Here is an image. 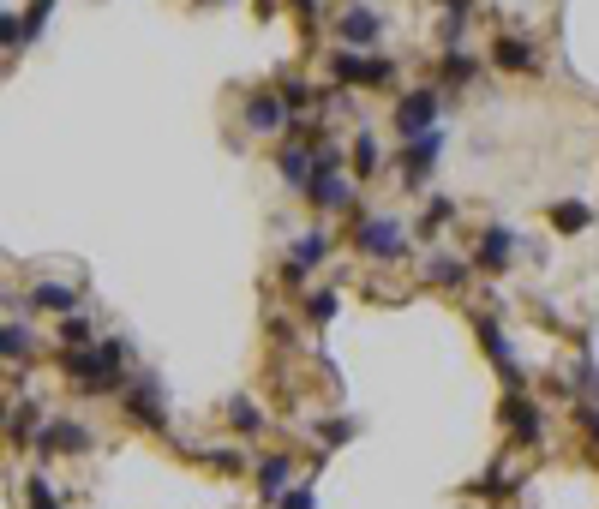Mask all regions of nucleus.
Wrapping results in <instances>:
<instances>
[{"mask_svg": "<svg viewBox=\"0 0 599 509\" xmlns=\"http://www.w3.org/2000/svg\"><path fill=\"white\" fill-rule=\"evenodd\" d=\"M438 108H444V90H408V96L396 102V132H402V138L432 132V126H438Z\"/></svg>", "mask_w": 599, "mask_h": 509, "instance_id": "f257e3e1", "label": "nucleus"}, {"mask_svg": "<svg viewBox=\"0 0 599 509\" xmlns=\"http://www.w3.org/2000/svg\"><path fill=\"white\" fill-rule=\"evenodd\" d=\"M120 408H126L132 420H144L150 432H168V408H162V384H156V378L126 384V390H120Z\"/></svg>", "mask_w": 599, "mask_h": 509, "instance_id": "f03ea898", "label": "nucleus"}, {"mask_svg": "<svg viewBox=\"0 0 599 509\" xmlns=\"http://www.w3.org/2000/svg\"><path fill=\"white\" fill-rule=\"evenodd\" d=\"M354 240H360L366 258H402V252H408V234H402L396 222H384V216H360Z\"/></svg>", "mask_w": 599, "mask_h": 509, "instance_id": "7ed1b4c3", "label": "nucleus"}, {"mask_svg": "<svg viewBox=\"0 0 599 509\" xmlns=\"http://www.w3.org/2000/svg\"><path fill=\"white\" fill-rule=\"evenodd\" d=\"M438 156H444V132H438V126H432V132H420V138H408V144H402V180H408V186H420V180L438 168Z\"/></svg>", "mask_w": 599, "mask_h": 509, "instance_id": "20e7f679", "label": "nucleus"}, {"mask_svg": "<svg viewBox=\"0 0 599 509\" xmlns=\"http://www.w3.org/2000/svg\"><path fill=\"white\" fill-rule=\"evenodd\" d=\"M96 438H90V426L84 420H48L42 426V438H36V450L42 456H84Z\"/></svg>", "mask_w": 599, "mask_h": 509, "instance_id": "39448f33", "label": "nucleus"}, {"mask_svg": "<svg viewBox=\"0 0 599 509\" xmlns=\"http://www.w3.org/2000/svg\"><path fill=\"white\" fill-rule=\"evenodd\" d=\"M504 420H510L516 444H540V438H546V420H540V408H534L528 396H510V402H504Z\"/></svg>", "mask_w": 599, "mask_h": 509, "instance_id": "423d86ee", "label": "nucleus"}, {"mask_svg": "<svg viewBox=\"0 0 599 509\" xmlns=\"http://www.w3.org/2000/svg\"><path fill=\"white\" fill-rule=\"evenodd\" d=\"M330 66L342 84H384L390 78V60H366V54H336Z\"/></svg>", "mask_w": 599, "mask_h": 509, "instance_id": "0eeeda50", "label": "nucleus"}, {"mask_svg": "<svg viewBox=\"0 0 599 509\" xmlns=\"http://www.w3.org/2000/svg\"><path fill=\"white\" fill-rule=\"evenodd\" d=\"M288 120V102L276 96V90H258V96H246V126L252 132H276Z\"/></svg>", "mask_w": 599, "mask_h": 509, "instance_id": "6e6552de", "label": "nucleus"}, {"mask_svg": "<svg viewBox=\"0 0 599 509\" xmlns=\"http://www.w3.org/2000/svg\"><path fill=\"white\" fill-rule=\"evenodd\" d=\"M510 258H516V234H510V228H498V222H492V228H486V234H480V258H474V264H480V270H492V276H498V270H504V264H510Z\"/></svg>", "mask_w": 599, "mask_h": 509, "instance_id": "1a4fd4ad", "label": "nucleus"}, {"mask_svg": "<svg viewBox=\"0 0 599 509\" xmlns=\"http://www.w3.org/2000/svg\"><path fill=\"white\" fill-rule=\"evenodd\" d=\"M30 306H42V312H54V318H72V312H78V288H72V282H36V288H30Z\"/></svg>", "mask_w": 599, "mask_h": 509, "instance_id": "9d476101", "label": "nucleus"}, {"mask_svg": "<svg viewBox=\"0 0 599 509\" xmlns=\"http://www.w3.org/2000/svg\"><path fill=\"white\" fill-rule=\"evenodd\" d=\"M288 474H294L288 456H264V462H258V492H264V504H282V498H288Z\"/></svg>", "mask_w": 599, "mask_h": 509, "instance_id": "9b49d317", "label": "nucleus"}, {"mask_svg": "<svg viewBox=\"0 0 599 509\" xmlns=\"http://www.w3.org/2000/svg\"><path fill=\"white\" fill-rule=\"evenodd\" d=\"M276 162H282V180H288V186H300V192L312 186V144H282Z\"/></svg>", "mask_w": 599, "mask_h": 509, "instance_id": "f8f14e48", "label": "nucleus"}, {"mask_svg": "<svg viewBox=\"0 0 599 509\" xmlns=\"http://www.w3.org/2000/svg\"><path fill=\"white\" fill-rule=\"evenodd\" d=\"M492 66H510V72H534V48L522 36H498L492 42Z\"/></svg>", "mask_w": 599, "mask_h": 509, "instance_id": "ddd939ff", "label": "nucleus"}, {"mask_svg": "<svg viewBox=\"0 0 599 509\" xmlns=\"http://www.w3.org/2000/svg\"><path fill=\"white\" fill-rule=\"evenodd\" d=\"M306 198H312L318 210H342V204H348V180H342V174H312Z\"/></svg>", "mask_w": 599, "mask_h": 509, "instance_id": "4468645a", "label": "nucleus"}, {"mask_svg": "<svg viewBox=\"0 0 599 509\" xmlns=\"http://www.w3.org/2000/svg\"><path fill=\"white\" fill-rule=\"evenodd\" d=\"M378 36V12L372 6H348L342 12V42H372Z\"/></svg>", "mask_w": 599, "mask_h": 509, "instance_id": "2eb2a0df", "label": "nucleus"}, {"mask_svg": "<svg viewBox=\"0 0 599 509\" xmlns=\"http://www.w3.org/2000/svg\"><path fill=\"white\" fill-rule=\"evenodd\" d=\"M78 348H96V330H90V318H60V354H78Z\"/></svg>", "mask_w": 599, "mask_h": 509, "instance_id": "dca6fc26", "label": "nucleus"}, {"mask_svg": "<svg viewBox=\"0 0 599 509\" xmlns=\"http://www.w3.org/2000/svg\"><path fill=\"white\" fill-rule=\"evenodd\" d=\"M36 426H42V414H36V402H24V408H12V420H6V438H12V444H36V438H42Z\"/></svg>", "mask_w": 599, "mask_h": 509, "instance_id": "f3484780", "label": "nucleus"}, {"mask_svg": "<svg viewBox=\"0 0 599 509\" xmlns=\"http://www.w3.org/2000/svg\"><path fill=\"white\" fill-rule=\"evenodd\" d=\"M324 258H330V234H324V228H312V234H300V240H294V264H306V270H312V264H324Z\"/></svg>", "mask_w": 599, "mask_h": 509, "instance_id": "a211bd4d", "label": "nucleus"}, {"mask_svg": "<svg viewBox=\"0 0 599 509\" xmlns=\"http://www.w3.org/2000/svg\"><path fill=\"white\" fill-rule=\"evenodd\" d=\"M426 276H432L438 288H462V282H468V264H462V258H450V252H438V258L426 264Z\"/></svg>", "mask_w": 599, "mask_h": 509, "instance_id": "6ab92c4d", "label": "nucleus"}, {"mask_svg": "<svg viewBox=\"0 0 599 509\" xmlns=\"http://www.w3.org/2000/svg\"><path fill=\"white\" fill-rule=\"evenodd\" d=\"M228 426H234L240 438H258V426H264V414H258V402H246V396H234V402H228Z\"/></svg>", "mask_w": 599, "mask_h": 509, "instance_id": "aec40b11", "label": "nucleus"}, {"mask_svg": "<svg viewBox=\"0 0 599 509\" xmlns=\"http://www.w3.org/2000/svg\"><path fill=\"white\" fill-rule=\"evenodd\" d=\"M0 354H6V360H30V330H24L18 318L0 330Z\"/></svg>", "mask_w": 599, "mask_h": 509, "instance_id": "412c9836", "label": "nucleus"}, {"mask_svg": "<svg viewBox=\"0 0 599 509\" xmlns=\"http://www.w3.org/2000/svg\"><path fill=\"white\" fill-rule=\"evenodd\" d=\"M348 168H354V174H372V168H378V138H366V132H360V138H354V150H348Z\"/></svg>", "mask_w": 599, "mask_h": 509, "instance_id": "4be33fe9", "label": "nucleus"}, {"mask_svg": "<svg viewBox=\"0 0 599 509\" xmlns=\"http://www.w3.org/2000/svg\"><path fill=\"white\" fill-rule=\"evenodd\" d=\"M552 222H558L564 234H582L594 216H588V204H558V210H552Z\"/></svg>", "mask_w": 599, "mask_h": 509, "instance_id": "5701e85b", "label": "nucleus"}, {"mask_svg": "<svg viewBox=\"0 0 599 509\" xmlns=\"http://www.w3.org/2000/svg\"><path fill=\"white\" fill-rule=\"evenodd\" d=\"M24 504H30V509H60V504H54V492H48V480H42V474H30V480H24Z\"/></svg>", "mask_w": 599, "mask_h": 509, "instance_id": "b1692460", "label": "nucleus"}, {"mask_svg": "<svg viewBox=\"0 0 599 509\" xmlns=\"http://www.w3.org/2000/svg\"><path fill=\"white\" fill-rule=\"evenodd\" d=\"M312 174H342V150L336 144H312Z\"/></svg>", "mask_w": 599, "mask_h": 509, "instance_id": "393cba45", "label": "nucleus"}, {"mask_svg": "<svg viewBox=\"0 0 599 509\" xmlns=\"http://www.w3.org/2000/svg\"><path fill=\"white\" fill-rule=\"evenodd\" d=\"M318 438H324V450H342V444L354 438V420H324V426H318Z\"/></svg>", "mask_w": 599, "mask_h": 509, "instance_id": "a878e982", "label": "nucleus"}, {"mask_svg": "<svg viewBox=\"0 0 599 509\" xmlns=\"http://www.w3.org/2000/svg\"><path fill=\"white\" fill-rule=\"evenodd\" d=\"M474 72H480V66H474L468 54H444V78H450V84H468Z\"/></svg>", "mask_w": 599, "mask_h": 509, "instance_id": "bb28decb", "label": "nucleus"}, {"mask_svg": "<svg viewBox=\"0 0 599 509\" xmlns=\"http://www.w3.org/2000/svg\"><path fill=\"white\" fill-rule=\"evenodd\" d=\"M282 102H288V114H306V102H312V84L288 78V84H282Z\"/></svg>", "mask_w": 599, "mask_h": 509, "instance_id": "cd10ccee", "label": "nucleus"}, {"mask_svg": "<svg viewBox=\"0 0 599 509\" xmlns=\"http://www.w3.org/2000/svg\"><path fill=\"white\" fill-rule=\"evenodd\" d=\"M468 12H474L468 0H450V6H444V36H450V42L462 36V24H468Z\"/></svg>", "mask_w": 599, "mask_h": 509, "instance_id": "c85d7f7f", "label": "nucleus"}, {"mask_svg": "<svg viewBox=\"0 0 599 509\" xmlns=\"http://www.w3.org/2000/svg\"><path fill=\"white\" fill-rule=\"evenodd\" d=\"M48 12H54V0H30V18H24V42H30V36L48 24Z\"/></svg>", "mask_w": 599, "mask_h": 509, "instance_id": "c756f323", "label": "nucleus"}, {"mask_svg": "<svg viewBox=\"0 0 599 509\" xmlns=\"http://www.w3.org/2000/svg\"><path fill=\"white\" fill-rule=\"evenodd\" d=\"M306 312H312L318 324H330V318H336V294H312V300H306Z\"/></svg>", "mask_w": 599, "mask_h": 509, "instance_id": "7c9ffc66", "label": "nucleus"}, {"mask_svg": "<svg viewBox=\"0 0 599 509\" xmlns=\"http://www.w3.org/2000/svg\"><path fill=\"white\" fill-rule=\"evenodd\" d=\"M450 210H456L450 198H432V210H426V228H444V222H450Z\"/></svg>", "mask_w": 599, "mask_h": 509, "instance_id": "2f4dec72", "label": "nucleus"}, {"mask_svg": "<svg viewBox=\"0 0 599 509\" xmlns=\"http://www.w3.org/2000/svg\"><path fill=\"white\" fill-rule=\"evenodd\" d=\"M276 509H318V498H312V486H300V492H288Z\"/></svg>", "mask_w": 599, "mask_h": 509, "instance_id": "473e14b6", "label": "nucleus"}, {"mask_svg": "<svg viewBox=\"0 0 599 509\" xmlns=\"http://www.w3.org/2000/svg\"><path fill=\"white\" fill-rule=\"evenodd\" d=\"M576 390H599V366H594V360L576 366Z\"/></svg>", "mask_w": 599, "mask_h": 509, "instance_id": "72a5a7b5", "label": "nucleus"}, {"mask_svg": "<svg viewBox=\"0 0 599 509\" xmlns=\"http://www.w3.org/2000/svg\"><path fill=\"white\" fill-rule=\"evenodd\" d=\"M210 462H216L222 474H240V456H234V450H210Z\"/></svg>", "mask_w": 599, "mask_h": 509, "instance_id": "f704fd0d", "label": "nucleus"}, {"mask_svg": "<svg viewBox=\"0 0 599 509\" xmlns=\"http://www.w3.org/2000/svg\"><path fill=\"white\" fill-rule=\"evenodd\" d=\"M582 426H588V438L599 444V414H594V408H582Z\"/></svg>", "mask_w": 599, "mask_h": 509, "instance_id": "c9c22d12", "label": "nucleus"}]
</instances>
